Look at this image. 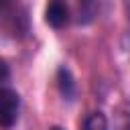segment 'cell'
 <instances>
[{
    "label": "cell",
    "instance_id": "ba28073f",
    "mask_svg": "<svg viewBox=\"0 0 130 130\" xmlns=\"http://www.w3.org/2000/svg\"><path fill=\"white\" fill-rule=\"evenodd\" d=\"M49 130H63L61 126H53V128H49Z\"/></svg>",
    "mask_w": 130,
    "mask_h": 130
},
{
    "label": "cell",
    "instance_id": "277c9868",
    "mask_svg": "<svg viewBox=\"0 0 130 130\" xmlns=\"http://www.w3.org/2000/svg\"><path fill=\"white\" fill-rule=\"evenodd\" d=\"M98 16V2L95 0H79L77 6V24H89Z\"/></svg>",
    "mask_w": 130,
    "mask_h": 130
},
{
    "label": "cell",
    "instance_id": "3957f363",
    "mask_svg": "<svg viewBox=\"0 0 130 130\" xmlns=\"http://www.w3.org/2000/svg\"><path fill=\"white\" fill-rule=\"evenodd\" d=\"M55 81H57V89H59L61 98L67 100V102H73L75 100V93H77V85H75V79H73L71 69L65 67V65H59L57 75H55Z\"/></svg>",
    "mask_w": 130,
    "mask_h": 130
},
{
    "label": "cell",
    "instance_id": "9c48e42d",
    "mask_svg": "<svg viewBox=\"0 0 130 130\" xmlns=\"http://www.w3.org/2000/svg\"><path fill=\"white\" fill-rule=\"evenodd\" d=\"M120 130H130V124H126V126H122Z\"/></svg>",
    "mask_w": 130,
    "mask_h": 130
},
{
    "label": "cell",
    "instance_id": "52a82bcc",
    "mask_svg": "<svg viewBox=\"0 0 130 130\" xmlns=\"http://www.w3.org/2000/svg\"><path fill=\"white\" fill-rule=\"evenodd\" d=\"M124 6H126V14H128V22H130V0H124Z\"/></svg>",
    "mask_w": 130,
    "mask_h": 130
},
{
    "label": "cell",
    "instance_id": "5b68a950",
    "mask_svg": "<svg viewBox=\"0 0 130 130\" xmlns=\"http://www.w3.org/2000/svg\"><path fill=\"white\" fill-rule=\"evenodd\" d=\"M81 130H110V122H108L104 112H100V110L98 112H89L83 118Z\"/></svg>",
    "mask_w": 130,
    "mask_h": 130
},
{
    "label": "cell",
    "instance_id": "6da1fadb",
    "mask_svg": "<svg viewBox=\"0 0 130 130\" xmlns=\"http://www.w3.org/2000/svg\"><path fill=\"white\" fill-rule=\"evenodd\" d=\"M20 116V95L8 85H0V128L10 130Z\"/></svg>",
    "mask_w": 130,
    "mask_h": 130
},
{
    "label": "cell",
    "instance_id": "8992f818",
    "mask_svg": "<svg viewBox=\"0 0 130 130\" xmlns=\"http://www.w3.org/2000/svg\"><path fill=\"white\" fill-rule=\"evenodd\" d=\"M6 77H8V67H6V63L0 59V85H4Z\"/></svg>",
    "mask_w": 130,
    "mask_h": 130
},
{
    "label": "cell",
    "instance_id": "7a4b0ae2",
    "mask_svg": "<svg viewBox=\"0 0 130 130\" xmlns=\"http://www.w3.org/2000/svg\"><path fill=\"white\" fill-rule=\"evenodd\" d=\"M45 20L47 24H51L53 28H61L67 24L69 20V8L65 0H49L47 8H45Z\"/></svg>",
    "mask_w": 130,
    "mask_h": 130
}]
</instances>
